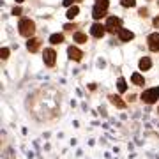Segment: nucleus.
<instances>
[{
  "mask_svg": "<svg viewBox=\"0 0 159 159\" xmlns=\"http://www.w3.org/2000/svg\"><path fill=\"white\" fill-rule=\"evenodd\" d=\"M120 4L124 7H134L136 6V0H120Z\"/></svg>",
  "mask_w": 159,
  "mask_h": 159,
  "instance_id": "18",
  "label": "nucleus"
},
{
  "mask_svg": "<svg viewBox=\"0 0 159 159\" xmlns=\"http://www.w3.org/2000/svg\"><path fill=\"white\" fill-rule=\"evenodd\" d=\"M148 48L152 51H159V34L157 32L148 35Z\"/></svg>",
  "mask_w": 159,
  "mask_h": 159,
  "instance_id": "7",
  "label": "nucleus"
},
{
  "mask_svg": "<svg viewBox=\"0 0 159 159\" xmlns=\"http://www.w3.org/2000/svg\"><path fill=\"white\" fill-rule=\"evenodd\" d=\"M110 101H111V104H115V106H117V108H125V102L122 101V99H120L119 96H110Z\"/></svg>",
  "mask_w": 159,
  "mask_h": 159,
  "instance_id": "11",
  "label": "nucleus"
},
{
  "mask_svg": "<svg viewBox=\"0 0 159 159\" xmlns=\"http://www.w3.org/2000/svg\"><path fill=\"white\" fill-rule=\"evenodd\" d=\"M0 57H2V58L9 57V48H2V51H0Z\"/></svg>",
  "mask_w": 159,
  "mask_h": 159,
  "instance_id": "19",
  "label": "nucleus"
},
{
  "mask_svg": "<svg viewBox=\"0 0 159 159\" xmlns=\"http://www.w3.org/2000/svg\"><path fill=\"white\" fill-rule=\"evenodd\" d=\"M108 6H110L108 0H97L96 6H94V11H92L94 20H101V18L106 16V9H108Z\"/></svg>",
  "mask_w": 159,
  "mask_h": 159,
  "instance_id": "2",
  "label": "nucleus"
},
{
  "mask_svg": "<svg viewBox=\"0 0 159 159\" xmlns=\"http://www.w3.org/2000/svg\"><path fill=\"white\" fill-rule=\"evenodd\" d=\"M73 2H74V0H64V6H73Z\"/></svg>",
  "mask_w": 159,
  "mask_h": 159,
  "instance_id": "22",
  "label": "nucleus"
},
{
  "mask_svg": "<svg viewBox=\"0 0 159 159\" xmlns=\"http://www.w3.org/2000/svg\"><path fill=\"white\" fill-rule=\"evenodd\" d=\"M64 29H66V30H73V29H74V25H66Z\"/></svg>",
  "mask_w": 159,
  "mask_h": 159,
  "instance_id": "23",
  "label": "nucleus"
},
{
  "mask_svg": "<svg viewBox=\"0 0 159 159\" xmlns=\"http://www.w3.org/2000/svg\"><path fill=\"white\" fill-rule=\"evenodd\" d=\"M67 55H69V58H71V60H74V62H80V60H81V57H83V53H81L76 46H71V48H69Z\"/></svg>",
  "mask_w": 159,
  "mask_h": 159,
  "instance_id": "8",
  "label": "nucleus"
},
{
  "mask_svg": "<svg viewBox=\"0 0 159 159\" xmlns=\"http://www.w3.org/2000/svg\"><path fill=\"white\" fill-rule=\"evenodd\" d=\"M138 66H140V69H142V71H148V69H150V66H152V62H150V58H148V57H143L142 60H140V64H138Z\"/></svg>",
  "mask_w": 159,
  "mask_h": 159,
  "instance_id": "12",
  "label": "nucleus"
},
{
  "mask_svg": "<svg viewBox=\"0 0 159 159\" xmlns=\"http://www.w3.org/2000/svg\"><path fill=\"white\" fill-rule=\"evenodd\" d=\"M104 32H106V25H101V23H94L92 25V29H90V34L94 35V37H102L104 35Z\"/></svg>",
  "mask_w": 159,
  "mask_h": 159,
  "instance_id": "6",
  "label": "nucleus"
},
{
  "mask_svg": "<svg viewBox=\"0 0 159 159\" xmlns=\"http://www.w3.org/2000/svg\"><path fill=\"white\" fill-rule=\"evenodd\" d=\"M18 29H20V34L23 37H32L35 32V23L32 20H29V18H23L20 21V25H18Z\"/></svg>",
  "mask_w": 159,
  "mask_h": 159,
  "instance_id": "1",
  "label": "nucleus"
},
{
  "mask_svg": "<svg viewBox=\"0 0 159 159\" xmlns=\"http://www.w3.org/2000/svg\"><path fill=\"white\" fill-rule=\"evenodd\" d=\"M74 41H76V43H87V35L83 34V32H76V34H74Z\"/></svg>",
  "mask_w": 159,
  "mask_h": 159,
  "instance_id": "17",
  "label": "nucleus"
},
{
  "mask_svg": "<svg viewBox=\"0 0 159 159\" xmlns=\"http://www.w3.org/2000/svg\"><path fill=\"white\" fill-rule=\"evenodd\" d=\"M122 23H120V20L117 16H110L108 20H106V30L108 32H111V34H115V32H119L122 27H120Z\"/></svg>",
  "mask_w": 159,
  "mask_h": 159,
  "instance_id": "4",
  "label": "nucleus"
},
{
  "mask_svg": "<svg viewBox=\"0 0 159 159\" xmlns=\"http://www.w3.org/2000/svg\"><path fill=\"white\" fill-rule=\"evenodd\" d=\"M12 14H14V16H20V14H21V7H14V9H12Z\"/></svg>",
  "mask_w": 159,
  "mask_h": 159,
  "instance_id": "20",
  "label": "nucleus"
},
{
  "mask_svg": "<svg viewBox=\"0 0 159 159\" xmlns=\"http://www.w3.org/2000/svg\"><path fill=\"white\" fill-rule=\"evenodd\" d=\"M154 25H156V27H159V18H156V20H154Z\"/></svg>",
  "mask_w": 159,
  "mask_h": 159,
  "instance_id": "24",
  "label": "nucleus"
},
{
  "mask_svg": "<svg viewBox=\"0 0 159 159\" xmlns=\"http://www.w3.org/2000/svg\"><path fill=\"white\" fill-rule=\"evenodd\" d=\"M119 37H120L122 43H127V41H131L133 37H134V34H133L131 30H127V29H120L119 30Z\"/></svg>",
  "mask_w": 159,
  "mask_h": 159,
  "instance_id": "9",
  "label": "nucleus"
},
{
  "mask_svg": "<svg viewBox=\"0 0 159 159\" xmlns=\"http://www.w3.org/2000/svg\"><path fill=\"white\" fill-rule=\"evenodd\" d=\"M117 89H119V92H125V90H127V85H125V80L124 78H119V81H117Z\"/></svg>",
  "mask_w": 159,
  "mask_h": 159,
  "instance_id": "16",
  "label": "nucleus"
},
{
  "mask_svg": "<svg viewBox=\"0 0 159 159\" xmlns=\"http://www.w3.org/2000/svg\"><path fill=\"white\" fill-rule=\"evenodd\" d=\"M57 53L51 50V48H48V50H44V64L48 66V67H53L55 66V60H57Z\"/></svg>",
  "mask_w": 159,
  "mask_h": 159,
  "instance_id": "5",
  "label": "nucleus"
},
{
  "mask_svg": "<svg viewBox=\"0 0 159 159\" xmlns=\"http://www.w3.org/2000/svg\"><path fill=\"white\" fill-rule=\"evenodd\" d=\"M147 9H140V16H143V18H145V16H147Z\"/></svg>",
  "mask_w": 159,
  "mask_h": 159,
  "instance_id": "21",
  "label": "nucleus"
},
{
  "mask_svg": "<svg viewBox=\"0 0 159 159\" xmlns=\"http://www.w3.org/2000/svg\"><path fill=\"white\" fill-rule=\"evenodd\" d=\"M16 2H18V4H21V2H23V0H16Z\"/></svg>",
  "mask_w": 159,
  "mask_h": 159,
  "instance_id": "25",
  "label": "nucleus"
},
{
  "mask_svg": "<svg viewBox=\"0 0 159 159\" xmlns=\"http://www.w3.org/2000/svg\"><path fill=\"white\" fill-rule=\"evenodd\" d=\"M159 99V89L157 87H154V89H148L142 94V101L147 102V104H154V102Z\"/></svg>",
  "mask_w": 159,
  "mask_h": 159,
  "instance_id": "3",
  "label": "nucleus"
},
{
  "mask_svg": "<svg viewBox=\"0 0 159 159\" xmlns=\"http://www.w3.org/2000/svg\"><path fill=\"white\" fill-rule=\"evenodd\" d=\"M27 48H29V51H32V53H35V51H37V50L41 48V41H39V39H34V37H32V39L29 37V43H27Z\"/></svg>",
  "mask_w": 159,
  "mask_h": 159,
  "instance_id": "10",
  "label": "nucleus"
},
{
  "mask_svg": "<svg viewBox=\"0 0 159 159\" xmlns=\"http://www.w3.org/2000/svg\"><path fill=\"white\" fill-rule=\"evenodd\" d=\"M62 41H64V35H62V34H53V35L50 37V43H51V44H60Z\"/></svg>",
  "mask_w": 159,
  "mask_h": 159,
  "instance_id": "14",
  "label": "nucleus"
},
{
  "mask_svg": "<svg viewBox=\"0 0 159 159\" xmlns=\"http://www.w3.org/2000/svg\"><path fill=\"white\" fill-rule=\"evenodd\" d=\"M78 12H80L78 6H73V7H69V11H67V14H66V16H67L69 20H73V18L76 16V14H78Z\"/></svg>",
  "mask_w": 159,
  "mask_h": 159,
  "instance_id": "15",
  "label": "nucleus"
},
{
  "mask_svg": "<svg viewBox=\"0 0 159 159\" xmlns=\"http://www.w3.org/2000/svg\"><path fill=\"white\" fill-rule=\"evenodd\" d=\"M131 80H133V83H134V85H143V83H145L143 76H142V74H138V73L133 74V76H131Z\"/></svg>",
  "mask_w": 159,
  "mask_h": 159,
  "instance_id": "13",
  "label": "nucleus"
}]
</instances>
